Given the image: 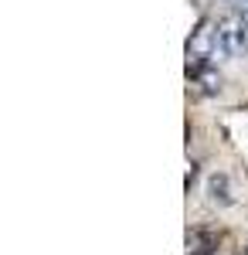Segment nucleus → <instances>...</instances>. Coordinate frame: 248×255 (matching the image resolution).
<instances>
[{"label":"nucleus","mask_w":248,"mask_h":255,"mask_svg":"<svg viewBox=\"0 0 248 255\" xmlns=\"http://www.w3.org/2000/svg\"><path fill=\"white\" fill-rule=\"evenodd\" d=\"M218 61V24L201 20L187 38V72L194 68H208Z\"/></svg>","instance_id":"f257e3e1"},{"label":"nucleus","mask_w":248,"mask_h":255,"mask_svg":"<svg viewBox=\"0 0 248 255\" xmlns=\"http://www.w3.org/2000/svg\"><path fill=\"white\" fill-rule=\"evenodd\" d=\"M218 61L238 58L242 51H248V24L238 14L231 17H218Z\"/></svg>","instance_id":"f03ea898"},{"label":"nucleus","mask_w":248,"mask_h":255,"mask_svg":"<svg viewBox=\"0 0 248 255\" xmlns=\"http://www.w3.org/2000/svg\"><path fill=\"white\" fill-rule=\"evenodd\" d=\"M187 79H191V85H194V92H197V96H214V92H221V75H218V65L194 68V72H187Z\"/></svg>","instance_id":"7ed1b4c3"},{"label":"nucleus","mask_w":248,"mask_h":255,"mask_svg":"<svg viewBox=\"0 0 248 255\" xmlns=\"http://www.w3.org/2000/svg\"><path fill=\"white\" fill-rule=\"evenodd\" d=\"M187 255H214V235L204 228L187 232Z\"/></svg>","instance_id":"20e7f679"},{"label":"nucleus","mask_w":248,"mask_h":255,"mask_svg":"<svg viewBox=\"0 0 248 255\" xmlns=\"http://www.w3.org/2000/svg\"><path fill=\"white\" fill-rule=\"evenodd\" d=\"M208 194H211L214 204H228V201H231V197H228V177H225V174H214L208 180Z\"/></svg>","instance_id":"39448f33"},{"label":"nucleus","mask_w":248,"mask_h":255,"mask_svg":"<svg viewBox=\"0 0 248 255\" xmlns=\"http://www.w3.org/2000/svg\"><path fill=\"white\" fill-rule=\"evenodd\" d=\"M231 3H235V14L248 24V0H231Z\"/></svg>","instance_id":"423d86ee"},{"label":"nucleus","mask_w":248,"mask_h":255,"mask_svg":"<svg viewBox=\"0 0 248 255\" xmlns=\"http://www.w3.org/2000/svg\"><path fill=\"white\" fill-rule=\"evenodd\" d=\"M245 255H248V249H245Z\"/></svg>","instance_id":"0eeeda50"}]
</instances>
